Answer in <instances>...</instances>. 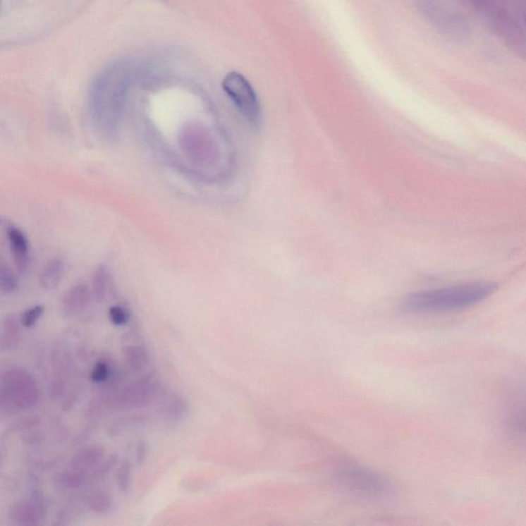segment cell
<instances>
[{
  "label": "cell",
  "instance_id": "cell-19",
  "mask_svg": "<svg viewBox=\"0 0 526 526\" xmlns=\"http://www.w3.org/2000/svg\"><path fill=\"white\" fill-rule=\"evenodd\" d=\"M131 465L128 460H125L118 467V473H116V482L123 494H128L131 489Z\"/></svg>",
  "mask_w": 526,
  "mask_h": 526
},
{
  "label": "cell",
  "instance_id": "cell-6",
  "mask_svg": "<svg viewBox=\"0 0 526 526\" xmlns=\"http://www.w3.org/2000/svg\"><path fill=\"white\" fill-rule=\"evenodd\" d=\"M513 395L506 410L507 428L515 437L526 439V388L519 389Z\"/></svg>",
  "mask_w": 526,
  "mask_h": 526
},
{
  "label": "cell",
  "instance_id": "cell-13",
  "mask_svg": "<svg viewBox=\"0 0 526 526\" xmlns=\"http://www.w3.org/2000/svg\"><path fill=\"white\" fill-rule=\"evenodd\" d=\"M123 356L126 365L131 371L143 370L149 363V353L145 345L133 343L123 348Z\"/></svg>",
  "mask_w": 526,
  "mask_h": 526
},
{
  "label": "cell",
  "instance_id": "cell-21",
  "mask_svg": "<svg viewBox=\"0 0 526 526\" xmlns=\"http://www.w3.org/2000/svg\"><path fill=\"white\" fill-rule=\"evenodd\" d=\"M108 316L114 325L123 326L129 322L131 314H130L129 310L126 309L125 307L114 305L108 311Z\"/></svg>",
  "mask_w": 526,
  "mask_h": 526
},
{
  "label": "cell",
  "instance_id": "cell-16",
  "mask_svg": "<svg viewBox=\"0 0 526 526\" xmlns=\"http://www.w3.org/2000/svg\"><path fill=\"white\" fill-rule=\"evenodd\" d=\"M85 481V477L74 472L71 467L59 472L55 476L56 487L62 491H74V489H80L84 484Z\"/></svg>",
  "mask_w": 526,
  "mask_h": 526
},
{
  "label": "cell",
  "instance_id": "cell-20",
  "mask_svg": "<svg viewBox=\"0 0 526 526\" xmlns=\"http://www.w3.org/2000/svg\"><path fill=\"white\" fill-rule=\"evenodd\" d=\"M44 305H35V307H30V309L25 311L22 314L21 323L24 328H32L37 324L38 321L40 320L42 316H44Z\"/></svg>",
  "mask_w": 526,
  "mask_h": 526
},
{
  "label": "cell",
  "instance_id": "cell-23",
  "mask_svg": "<svg viewBox=\"0 0 526 526\" xmlns=\"http://www.w3.org/2000/svg\"><path fill=\"white\" fill-rule=\"evenodd\" d=\"M146 455H147V449H146L145 443L139 442L136 449L137 463L142 464L143 460H145Z\"/></svg>",
  "mask_w": 526,
  "mask_h": 526
},
{
  "label": "cell",
  "instance_id": "cell-5",
  "mask_svg": "<svg viewBox=\"0 0 526 526\" xmlns=\"http://www.w3.org/2000/svg\"><path fill=\"white\" fill-rule=\"evenodd\" d=\"M159 381L154 377L147 375L126 386L114 396V404L129 408L147 406L159 392Z\"/></svg>",
  "mask_w": 526,
  "mask_h": 526
},
{
  "label": "cell",
  "instance_id": "cell-15",
  "mask_svg": "<svg viewBox=\"0 0 526 526\" xmlns=\"http://www.w3.org/2000/svg\"><path fill=\"white\" fill-rule=\"evenodd\" d=\"M190 405L182 396H174L168 402L165 409V417L171 424H179L190 415Z\"/></svg>",
  "mask_w": 526,
  "mask_h": 526
},
{
  "label": "cell",
  "instance_id": "cell-14",
  "mask_svg": "<svg viewBox=\"0 0 526 526\" xmlns=\"http://www.w3.org/2000/svg\"><path fill=\"white\" fill-rule=\"evenodd\" d=\"M110 286H111V278H110L107 267L103 264L99 265L92 278V292H93L94 298L99 302L104 300L109 293Z\"/></svg>",
  "mask_w": 526,
  "mask_h": 526
},
{
  "label": "cell",
  "instance_id": "cell-7",
  "mask_svg": "<svg viewBox=\"0 0 526 526\" xmlns=\"http://www.w3.org/2000/svg\"><path fill=\"white\" fill-rule=\"evenodd\" d=\"M104 462V451L102 447L92 445L80 449L71 460V467L85 479L95 477L97 471Z\"/></svg>",
  "mask_w": 526,
  "mask_h": 526
},
{
  "label": "cell",
  "instance_id": "cell-4",
  "mask_svg": "<svg viewBox=\"0 0 526 526\" xmlns=\"http://www.w3.org/2000/svg\"><path fill=\"white\" fill-rule=\"evenodd\" d=\"M337 478L348 489L367 496H384L390 491V483L384 476L365 467H345Z\"/></svg>",
  "mask_w": 526,
  "mask_h": 526
},
{
  "label": "cell",
  "instance_id": "cell-10",
  "mask_svg": "<svg viewBox=\"0 0 526 526\" xmlns=\"http://www.w3.org/2000/svg\"><path fill=\"white\" fill-rule=\"evenodd\" d=\"M6 235L16 267L19 273L23 274L29 263V244L26 235L21 229L13 226H8Z\"/></svg>",
  "mask_w": 526,
  "mask_h": 526
},
{
  "label": "cell",
  "instance_id": "cell-11",
  "mask_svg": "<svg viewBox=\"0 0 526 526\" xmlns=\"http://www.w3.org/2000/svg\"><path fill=\"white\" fill-rule=\"evenodd\" d=\"M22 325L21 320H18L15 316L6 317L2 323L1 338H0V345L1 350L4 352H12L19 347L22 339Z\"/></svg>",
  "mask_w": 526,
  "mask_h": 526
},
{
  "label": "cell",
  "instance_id": "cell-9",
  "mask_svg": "<svg viewBox=\"0 0 526 526\" xmlns=\"http://www.w3.org/2000/svg\"><path fill=\"white\" fill-rule=\"evenodd\" d=\"M10 517L15 525H38L44 518V508L36 501H21L13 505Z\"/></svg>",
  "mask_w": 526,
  "mask_h": 526
},
{
  "label": "cell",
  "instance_id": "cell-3",
  "mask_svg": "<svg viewBox=\"0 0 526 526\" xmlns=\"http://www.w3.org/2000/svg\"><path fill=\"white\" fill-rule=\"evenodd\" d=\"M226 93L251 125L257 127L260 121V105L250 82L239 72H231L222 82Z\"/></svg>",
  "mask_w": 526,
  "mask_h": 526
},
{
  "label": "cell",
  "instance_id": "cell-1",
  "mask_svg": "<svg viewBox=\"0 0 526 526\" xmlns=\"http://www.w3.org/2000/svg\"><path fill=\"white\" fill-rule=\"evenodd\" d=\"M492 283L474 282L417 292L402 301V310L415 314H436L469 309L496 292Z\"/></svg>",
  "mask_w": 526,
  "mask_h": 526
},
{
  "label": "cell",
  "instance_id": "cell-12",
  "mask_svg": "<svg viewBox=\"0 0 526 526\" xmlns=\"http://www.w3.org/2000/svg\"><path fill=\"white\" fill-rule=\"evenodd\" d=\"M65 271H66V264L62 258L56 257L49 260L40 273V286L46 290L55 289L62 281Z\"/></svg>",
  "mask_w": 526,
  "mask_h": 526
},
{
  "label": "cell",
  "instance_id": "cell-18",
  "mask_svg": "<svg viewBox=\"0 0 526 526\" xmlns=\"http://www.w3.org/2000/svg\"><path fill=\"white\" fill-rule=\"evenodd\" d=\"M19 287L17 276L6 265H2L0 271V290L4 295L15 293Z\"/></svg>",
  "mask_w": 526,
  "mask_h": 526
},
{
  "label": "cell",
  "instance_id": "cell-8",
  "mask_svg": "<svg viewBox=\"0 0 526 526\" xmlns=\"http://www.w3.org/2000/svg\"><path fill=\"white\" fill-rule=\"evenodd\" d=\"M93 292L85 284L71 287L61 300V311L66 317L78 316L89 307Z\"/></svg>",
  "mask_w": 526,
  "mask_h": 526
},
{
  "label": "cell",
  "instance_id": "cell-22",
  "mask_svg": "<svg viewBox=\"0 0 526 526\" xmlns=\"http://www.w3.org/2000/svg\"><path fill=\"white\" fill-rule=\"evenodd\" d=\"M110 375H111V368L109 364L105 361H99L92 369L90 377L94 383L101 384L106 381Z\"/></svg>",
  "mask_w": 526,
  "mask_h": 526
},
{
  "label": "cell",
  "instance_id": "cell-2",
  "mask_svg": "<svg viewBox=\"0 0 526 526\" xmlns=\"http://www.w3.org/2000/svg\"><path fill=\"white\" fill-rule=\"evenodd\" d=\"M39 400V390L35 377L19 366L4 370L0 383L1 410L26 411L33 408Z\"/></svg>",
  "mask_w": 526,
  "mask_h": 526
},
{
  "label": "cell",
  "instance_id": "cell-17",
  "mask_svg": "<svg viewBox=\"0 0 526 526\" xmlns=\"http://www.w3.org/2000/svg\"><path fill=\"white\" fill-rule=\"evenodd\" d=\"M87 503L91 511L97 514H104L111 509L114 500L108 492L97 491L90 494Z\"/></svg>",
  "mask_w": 526,
  "mask_h": 526
}]
</instances>
